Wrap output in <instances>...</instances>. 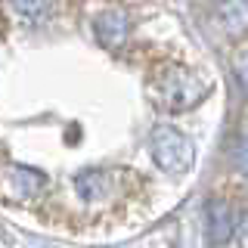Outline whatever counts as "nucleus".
<instances>
[{
	"label": "nucleus",
	"instance_id": "7",
	"mask_svg": "<svg viewBox=\"0 0 248 248\" xmlns=\"http://www.w3.org/2000/svg\"><path fill=\"white\" fill-rule=\"evenodd\" d=\"M236 170L248 180V137L239 143V149H236Z\"/></svg>",
	"mask_w": 248,
	"mask_h": 248
},
{
	"label": "nucleus",
	"instance_id": "2",
	"mask_svg": "<svg viewBox=\"0 0 248 248\" xmlns=\"http://www.w3.org/2000/svg\"><path fill=\"white\" fill-rule=\"evenodd\" d=\"M152 158L155 165L168 174H186L196 161V149H192V140L183 134V130L170 127V124H158L152 127Z\"/></svg>",
	"mask_w": 248,
	"mask_h": 248
},
{
	"label": "nucleus",
	"instance_id": "4",
	"mask_svg": "<svg viewBox=\"0 0 248 248\" xmlns=\"http://www.w3.org/2000/svg\"><path fill=\"white\" fill-rule=\"evenodd\" d=\"M93 31H96V41L108 46V50H115V46H121L127 41V31H130V22L127 16L121 10H106L96 16V22H93Z\"/></svg>",
	"mask_w": 248,
	"mask_h": 248
},
{
	"label": "nucleus",
	"instance_id": "9",
	"mask_svg": "<svg viewBox=\"0 0 248 248\" xmlns=\"http://www.w3.org/2000/svg\"><path fill=\"white\" fill-rule=\"evenodd\" d=\"M239 248H248V214L239 223Z\"/></svg>",
	"mask_w": 248,
	"mask_h": 248
},
{
	"label": "nucleus",
	"instance_id": "6",
	"mask_svg": "<svg viewBox=\"0 0 248 248\" xmlns=\"http://www.w3.org/2000/svg\"><path fill=\"white\" fill-rule=\"evenodd\" d=\"M10 3H13V10L28 22L44 19V16L53 10V0H10Z\"/></svg>",
	"mask_w": 248,
	"mask_h": 248
},
{
	"label": "nucleus",
	"instance_id": "5",
	"mask_svg": "<svg viewBox=\"0 0 248 248\" xmlns=\"http://www.w3.org/2000/svg\"><path fill=\"white\" fill-rule=\"evenodd\" d=\"M217 19L227 37H242L248 31V0H220Z\"/></svg>",
	"mask_w": 248,
	"mask_h": 248
},
{
	"label": "nucleus",
	"instance_id": "3",
	"mask_svg": "<svg viewBox=\"0 0 248 248\" xmlns=\"http://www.w3.org/2000/svg\"><path fill=\"white\" fill-rule=\"evenodd\" d=\"M236 230H239V220L232 214L230 202H220V199L208 202V239L214 245H223L236 236Z\"/></svg>",
	"mask_w": 248,
	"mask_h": 248
},
{
	"label": "nucleus",
	"instance_id": "1",
	"mask_svg": "<svg viewBox=\"0 0 248 248\" xmlns=\"http://www.w3.org/2000/svg\"><path fill=\"white\" fill-rule=\"evenodd\" d=\"M146 90H149L152 103L168 108V112H183V108H192L196 103L208 96V84L202 81L196 72L183 65H161L158 72L149 75L146 81Z\"/></svg>",
	"mask_w": 248,
	"mask_h": 248
},
{
	"label": "nucleus",
	"instance_id": "8",
	"mask_svg": "<svg viewBox=\"0 0 248 248\" xmlns=\"http://www.w3.org/2000/svg\"><path fill=\"white\" fill-rule=\"evenodd\" d=\"M236 81H239L242 90H248V53L236 59Z\"/></svg>",
	"mask_w": 248,
	"mask_h": 248
}]
</instances>
